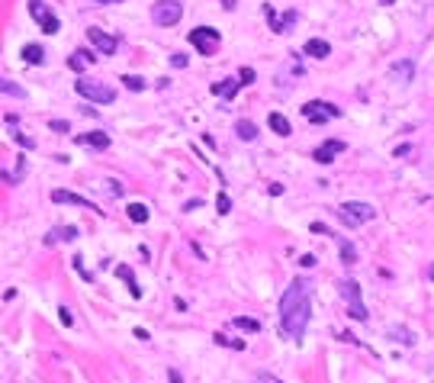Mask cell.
Segmentation results:
<instances>
[{
    "mask_svg": "<svg viewBox=\"0 0 434 383\" xmlns=\"http://www.w3.org/2000/svg\"><path fill=\"white\" fill-rule=\"evenodd\" d=\"M129 219L132 222H148V206H145V203H129Z\"/></svg>",
    "mask_w": 434,
    "mask_h": 383,
    "instance_id": "21",
    "label": "cell"
},
{
    "mask_svg": "<svg viewBox=\"0 0 434 383\" xmlns=\"http://www.w3.org/2000/svg\"><path fill=\"white\" fill-rule=\"evenodd\" d=\"M87 39L93 42V49L100 52V55H116V49H119V39H116V35H110V32H103L100 26H90L87 29Z\"/></svg>",
    "mask_w": 434,
    "mask_h": 383,
    "instance_id": "9",
    "label": "cell"
},
{
    "mask_svg": "<svg viewBox=\"0 0 434 383\" xmlns=\"http://www.w3.org/2000/svg\"><path fill=\"white\" fill-rule=\"evenodd\" d=\"M309 316H312V286L309 280L296 277L280 296V335L299 341L309 325Z\"/></svg>",
    "mask_w": 434,
    "mask_h": 383,
    "instance_id": "1",
    "label": "cell"
},
{
    "mask_svg": "<svg viewBox=\"0 0 434 383\" xmlns=\"http://www.w3.org/2000/svg\"><path fill=\"white\" fill-rule=\"evenodd\" d=\"M116 274H119V277H123V280L129 283V290H132V296H142V290H139V286H135V277H132V271H129V267H119Z\"/></svg>",
    "mask_w": 434,
    "mask_h": 383,
    "instance_id": "24",
    "label": "cell"
},
{
    "mask_svg": "<svg viewBox=\"0 0 434 383\" xmlns=\"http://www.w3.org/2000/svg\"><path fill=\"white\" fill-rule=\"evenodd\" d=\"M123 84H126L129 90H135V93H139V90H145V81H142L139 74H126V78H123Z\"/></svg>",
    "mask_w": 434,
    "mask_h": 383,
    "instance_id": "27",
    "label": "cell"
},
{
    "mask_svg": "<svg viewBox=\"0 0 434 383\" xmlns=\"http://www.w3.org/2000/svg\"><path fill=\"white\" fill-rule=\"evenodd\" d=\"M219 42H222V35L209 29V26H196V29H190V45L196 49L200 55H212L215 49H219Z\"/></svg>",
    "mask_w": 434,
    "mask_h": 383,
    "instance_id": "6",
    "label": "cell"
},
{
    "mask_svg": "<svg viewBox=\"0 0 434 383\" xmlns=\"http://www.w3.org/2000/svg\"><path fill=\"white\" fill-rule=\"evenodd\" d=\"M338 216H341V222H347V225H364V222H370L373 216H377V209H373L370 203L347 200V203L338 206Z\"/></svg>",
    "mask_w": 434,
    "mask_h": 383,
    "instance_id": "4",
    "label": "cell"
},
{
    "mask_svg": "<svg viewBox=\"0 0 434 383\" xmlns=\"http://www.w3.org/2000/svg\"><path fill=\"white\" fill-rule=\"evenodd\" d=\"M238 81H241V84H251V81H254V71H251V68H241V71H238Z\"/></svg>",
    "mask_w": 434,
    "mask_h": 383,
    "instance_id": "31",
    "label": "cell"
},
{
    "mask_svg": "<svg viewBox=\"0 0 434 383\" xmlns=\"http://www.w3.org/2000/svg\"><path fill=\"white\" fill-rule=\"evenodd\" d=\"M258 383H283L280 377H273V374H267V370H264V374H258Z\"/></svg>",
    "mask_w": 434,
    "mask_h": 383,
    "instance_id": "33",
    "label": "cell"
},
{
    "mask_svg": "<svg viewBox=\"0 0 434 383\" xmlns=\"http://www.w3.org/2000/svg\"><path fill=\"white\" fill-rule=\"evenodd\" d=\"M96 4H123V0H96Z\"/></svg>",
    "mask_w": 434,
    "mask_h": 383,
    "instance_id": "37",
    "label": "cell"
},
{
    "mask_svg": "<svg viewBox=\"0 0 434 383\" xmlns=\"http://www.w3.org/2000/svg\"><path fill=\"white\" fill-rule=\"evenodd\" d=\"M74 142L77 145H90V148H110V136L106 132H77Z\"/></svg>",
    "mask_w": 434,
    "mask_h": 383,
    "instance_id": "14",
    "label": "cell"
},
{
    "mask_svg": "<svg viewBox=\"0 0 434 383\" xmlns=\"http://www.w3.org/2000/svg\"><path fill=\"white\" fill-rule=\"evenodd\" d=\"M0 90H4V93H10V97H26V90H23V87H16L13 81H0Z\"/></svg>",
    "mask_w": 434,
    "mask_h": 383,
    "instance_id": "26",
    "label": "cell"
},
{
    "mask_svg": "<svg viewBox=\"0 0 434 383\" xmlns=\"http://www.w3.org/2000/svg\"><path fill=\"white\" fill-rule=\"evenodd\" d=\"M380 4H383V7H392V4H396V0H380Z\"/></svg>",
    "mask_w": 434,
    "mask_h": 383,
    "instance_id": "38",
    "label": "cell"
},
{
    "mask_svg": "<svg viewBox=\"0 0 434 383\" xmlns=\"http://www.w3.org/2000/svg\"><path fill=\"white\" fill-rule=\"evenodd\" d=\"M389 78H396V81L408 84V81L415 78V62H412V58H402V62H392V65H389Z\"/></svg>",
    "mask_w": 434,
    "mask_h": 383,
    "instance_id": "12",
    "label": "cell"
},
{
    "mask_svg": "<svg viewBox=\"0 0 434 383\" xmlns=\"http://www.w3.org/2000/svg\"><path fill=\"white\" fill-rule=\"evenodd\" d=\"M74 90L81 93L84 100H93V103H113L116 100V90L103 81H90V78H81L74 81Z\"/></svg>",
    "mask_w": 434,
    "mask_h": 383,
    "instance_id": "2",
    "label": "cell"
},
{
    "mask_svg": "<svg viewBox=\"0 0 434 383\" xmlns=\"http://www.w3.org/2000/svg\"><path fill=\"white\" fill-rule=\"evenodd\" d=\"M52 200H55V203H74V206H81V209H93V213H103V209H96V203L84 200V197H77V194H68V190H52Z\"/></svg>",
    "mask_w": 434,
    "mask_h": 383,
    "instance_id": "13",
    "label": "cell"
},
{
    "mask_svg": "<svg viewBox=\"0 0 434 383\" xmlns=\"http://www.w3.org/2000/svg\"><path fill=\"white\" fill-rule=\"evenodd\" d=\"M344 148H347V145H344L341 139H325L322 145H319L315 151H312V158H315L319 164H331V161H334V158H338V155H341Z\"/></svg>",
    "mask_w": 434,
    "mask_h": 383,
    "instance_id": "10",
    "label": "cell"
},
{
    "mask_svg": "<svg viewBox=\"0 0 434 383\" xmlns=\"http://www.w3.org/2000/svg\"><path fill=\"white\" fill-rule=\"evenodd\" d=\"M215 341H219V344H228V348H235V351L245 348V341H238V338H225V335H215Z\"/></svg>",
    "mask_w": 434,
    "mask_h": 383,
    "instance_id": "28",
    "label": "cell"
},
{
    "mask_svg": "<svg viewBox=\"0 0 434 383\" xmlns=\"http://www.w3.org/2000/svg\"><path fill=\"white\" fill-rule=\"evenodd\" d=\"M58 313H62V322H65V325H71V322H74V316H71V309H58Z\"/></svg>",
    "mask_w": 434,
    "mask_h": 383,
    "instance_id": "35",
    "label": "cell"
},
{
    "mask_svg": "<svg viewBox=\"0 0 434 383\" xmlns=\"http://www.w3.org/2000/svg\"><path fill=\"white\" fill-rule=\"evenodd\" d=\"M338 290H341V296L347 300V313H351V319L357 322H367V306H364V296H360V283L357 280H341L338 283Z\"/></svg>",
    "mask_w": 434,
    "mask_h": 383,
    "instance_id": "3",
    "label": "cell"
},
{
    "mask_svg": "<svg viewBox=\"0 0 434 383\" xmlns=\"http://www.w3.org/2000/svg\"><path fill=\"white\" fill-rule=\"evenodd\" d=\"M77 238V229L74 225H58V229H52L45 235V245H55V242H74Z\"/></svg>",
    "mask_w": 434,
    "mask_h": 383,
    "instance_id": "15",
    "label": "cell"
},
{
    "mask_svg": "<svg viewBox=\"0 0 434 383\" xmlns=\"http://www.w3.org/2000/svg\"><path fill=\"white\" fill-rule=\"evenodd\" d=\"M267 123H270V129H273L277 136H289V132H293V129H289V119H286L283 113H270Z\"/></svg>",
    "mask_w": 434,
    "mask_h": 383,
    "instance_id": "20",
    "label": "cell"
},
{
    "mask_svg": "<svg viewBox=\"0 0 434 383\" xmlns=\"http://www.w3.org/2000/svg\"><path fill=\"white\" fill-rule=\"evenodd\" d=\"M238 87H241V81L225 78V81H215V84H212V93H215V97H235Z\"/></svg>",
    "mask_w": 434,
    "mask_h": 383,
    "instance_id": "16",
    "label": "cell"
},
{
    "mask_svg": "<svg viewBox=\"0 0 434 383\" xmlns=\"http://www.w3.org/2000/svg\"><path fill=\"white\" fill-rule=\"evenodd\" d=\"M428 274H431V280H434V267H431V271H428Z\"/></svg>",
    "mask_w": 434,
    "mask_h": 383,
    "instance_id": "39",
    "label": "cell"
},
{
    "mask_svg": "<svg viewBox=\"0 0 434 383\" xmlns=\"http://www.w3.org/2000/svg\"><path fill=\"white\" fill-rule=\"evenodd\" d=\"M235 329H245V332H261V322L258 319H232Z\"/></svg>",
    "mask_w": 434,
    "mask_h": 383,
    "instance_id": "25",
    "label": "cell"
},
{
    "mask_svg": "<svg viewBox=\"0 0 434 383\" xmlns=\"http://www.w3.org/2000/svg\"><path fill=\"white\" fill-rule=\"evenodd\" d=\"M338 248H341V261H344L347 267H351V264H357V251H354V245H351V242L338 238Z\"/></svg>",
    "mask_w": 434,
    "mask_h": 383,
    "instance_id": "22",
    "label": "cell"
},
{
    "mask_svg": "<svg viewBox=\"0 0 434 383\" xmlns=\"http://www.w3.org/2000/svg\"><path fill=\"white\" fill-rule=\"evenodd\" d=\"M215 206H219V213L225 216V213H232V200H228L225 194H219V197H215Z\"/></svg>",
    "mask_w": 434,
    "mask_h": 383,
    "instance_id": "29",
    "label": "cell"
},
{
    "mask_svg": "<svg viewBox=\"0 0 434 383\" xmlns=\"http://www.w3.org/2000/svg\"><path fill=\"white\" fill-rule=\"evenodd\" d=\"M180 16H184V4H180V0H158V4L151 7V20L158 23V26H174Z\"/></svg>",
    "mask_w": 434,
    "mask_h": 383,
    "instance_id": "8",
    "label": "cell"
},
{
    "mask_svg": "<svg viewBox=\"0 0 434 383\" xmlns=\"http://www.w3.org/2000/svg\"><path fill=\"white\" fill-rule=\"evenodd\" d=\"M23 58L32 62V65H42L45 62V49L42 45H26V49H23Z\"/></svg>",
    "mask_w": 434,
    "mask_h": 383,
    "instance_id": "23",
    "label": "cell"
},
{
    "mask_svg": "<svg viewBox=\"0 0 434 383\" xmlns=\"http://www.w3.org/2000/svg\"><path fill=\"white\" fill-rule=\"evenodd\" d=\"M29 16L39 23V29L48 32V35H55L58 29H62V23H58V16L52 13V10H48L45 0H29Z\"/></svg>",
    "mask_w": 434,
    "mask_h": 383,
    "instance_id": "7",
    "label": "cell"
},
{
    "mask_svg": "<svg viewBox=\"0 0 434 383\" xmlns=\"http://www.w3.org/2000/svg\"><path fill=\"white\" fill-rule=\"evenodd\" d=\"M235 132H238L241 142H254V139H258V126L251 123V119H238V123H235Z\"/></svg>",
    "mask_w": 434,
    "mask_h": 383,
    "instance_id": "19",
    "label": "cell"
},
{
    "mask_svg": "<svg viewBox=\"0 0 434 383\" xmlns=\"http://www.w3.org/2000/svg\"><path fill=\"white\" fill-rule=\"evenodd\" d=\"M264 13H267L270 29H273V32H289V26L296 23V10H289V13H283V16H277V13H273V7H264Z\"/></svg>",
    "mask_w": 434,
    "mask_h": 383,
    "instance_id": "11",
    "label": "cell"
},
{
    "mask_svg": "<svg viewBox=\"0 0 434 383\" xmlns=\"http://www.w3.org/2000/svg\"><path fill=\"white\" fill-rule=\"evenodd\" d=\"M52 129H58V132H68V123H65V119H58V123L52 119Z\"/></svg>",
    "mask_w": 434,
    "mask_h": 383,
    "instance_id": "36",
    "label": "cell"
},
{
    "mask_svg": "<svg viewBox=\"0 0 434 383\" xmlns=\"http://www.w3.org/2000/svg\"><path fill=\"white\" fill-rule=\"evenodd\" d=\"M171 65H174V68H187V55H184V52L171 55Z\"/></svg>",
    "mask_w": 434,
    "mask_h": 383,
    "instance_id": "32",
    "label": "cell"
},
{
    "mask_svg": "<svg viewBox=\"0 0 434 383\" xmlns=\"http://www.w3.org/2000/svg\"><path fill=\"white\" fill-rule=\"evenodd\" d=\"M93 62H96V55H90L87 49H77L74 55H71V58H68V65H71V68H74V71H84V68H90Z\"/></svg>",
    "mask_w": 434,
    "mask_h": 383,
    "instance_id": "18",
    "label": "cell"
},
{
    "mask_svg": "<svg viewBox=\"0 0 434 383\" xmlns=\"http://www.w3.org/2000/svg\"><path fill=\"white\" fill-rule=\"evenodd\" d=\"M389 335H396V338H399L402 344H412V341H415V335H412V332H405V329H392Z\"/></svg>",
    "mask_w": 434,
    "mask_h": 383,
    "instance_id": "30",
    "label": "cell"
},
{
    "mask_svg": "<svg viewBox=\"0 0 434 383\" xmlns=\"http://www.w3.org/2000/svg\"><path fill=\"white\" fill-rule=\"evenodd\" d=\"M303 116L309 119L312 126H325V123H331V119L341 116V110H338L334 103H328V100H309L303 106Z\"/></svg>",
    "mask_w": 434,
    "mask_h": 383,
    "instance_id": "5",
    "label": "cell"
},
{
    "mask_svg": "<svg viewBox=\"0 0 434 383\" xmlns=\"http://www.w3.org/2000/svg\"><path fill=\"white\" fill-rule=\"evenodd\" d=\"M303 52L312 55V58H328V55H331V45L325 42V39H309V42L303 45Z\"/></svg>",
    "mask_w": 434,
    "mask_h": 383,
    "instance_id": "17",
    "label": "cell"
},
{
    "mask_svg": "<svg viewBox=\"0 0 434 383\" xmlns=\"http://www.w3.org/2000/svg\"><path fill=\"white\" fill-rule=\"evenodd\" d=\"M315 255H303V258H299V267H315Z\"/></svg>",
    "mask_w": 434,
    "mask_h": 383,
    "instance_id": "34",
    "label": "cell"
}]
</instances>
